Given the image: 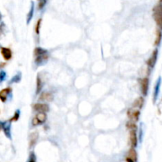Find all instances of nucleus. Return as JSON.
I'll return each mask as SVG.
<instances>
[{"label": "nucleus", "mask_w": 162, "mask_h": 162, "mask_svg": "<svg viewBox=\"0 0 162 162\" xmlns=\"http://www.w3.org/2000/svg\"><path fill=\"white\" fill-rule=\"evenodd\" d=\"M4 30H5V24L3 22H2V23L0 24V36L3 34Z\"/></svg>", "instance_id": "obj_26"}, {"label": "nucleus", "mask_w": 162, "mask_h": 162, "mask_svg": "<svg viewBox=\"0 0 162 162\" xmlns=\"http://www.w3.org/2000/svg\"><path fill=\"white\" fill-rule=\"evenodd\" d=\"M33 110L37 112H42V113H47L49 111V107L46 103H35L33 106Z\"/></svg>", "instance_id": "obj_9"}, {"label": "nucleus", "mask_w": 162, "mask_h": 162, "mask_svg": "<svg viewBox=\"0 0 162 162\" xmlns=\"http://www.w3.org/2000/svg\"><path fill=\"white\" fill-rule=\"evenodd\" d=\"M129 142H130L131 147L136 148L138 146V138L137 135V130H129Z\"/></svg>", "instance_id": "obj_11"}, {"label": "nucleus", "mask_w": 162, "mask_h": 162, "mask_svg": "<svg viewBox=\"0 0 162 162\" xmlns=\"http://www.w3.org/2000/svg\"><path fill=\"white\" fill-rule=\"evenodd\" d=\"M19 117H20V110H17V111L14 112V116L10 119V121H11V122H13V121H18Z\"/></svg>", "instance_id": "obj_23"}, {"label": "nucleus", "mask_w": 162, "mask_h": 162, "mask_svg": "<svg viewBox=\"0 0 162 162\" xmlns=\"http://www.w3.org/2000/svg\"><path fill=\"white\" fill-rule=\"evenodd\" d=\"M38 1V9L42 10L46 4V0H37Z\"/></svg>", "instance_id": "obj_25"}, {"label": "nucleus", "mask_w": 162, "mask_h": 162, "mask_svg": "<svg viewBox=\"0 0 162 162\" xmlns=\"http://www.w3.org/2000/svg\"><path fill=\"white\" fill-rule=\"evenodd\" d=\"M161 38H162V30L157 29V37H156L155 41V45L158 46L160 45V42H161Z\"/></svg>", "instance_id": "obj_21"}, {"label": "nucleus", "mask_w": 162, "mask_h": 162, "mask_svg": "<svg viewBox=\"0 0 162 162\" xmlns=\"http://www.w3.org/2000/svg\"><path fill=\"white\" fill-rule=\"evenodd\" d=\"M0 48H1V46H0Z\"/></svg>", "instance_id": "obj_33"}, {"label": "nucleus", "mask_w": 162, "mask_h": 162, "mask_svg": "<svg viewBox=\"0 0 162 162\" xmlns=\"http://www.w3.org/2000/svg\"><path fill=\"white\" fill-rule=\"evenodd\" d=\"M145 100L143 97H138V99H136L135 101L134 102V104H133V108H138V109H141L142 108L143 105H144Z\"/></svg>", "instance_id": "obj_16"}, {"label": "nucleus", "mask_w": 162, "mask_h": 162, "mask_svg": "<svg viewBox=\"0 0 162 162\" xmlns=\"http://www.w3.org/2000/svg\"><path fill=\"white\" fill-rule=\"evenodd\" d=\"M6 77H7V72L3 70L0 71V83L3 82L6 79Z\"/></svg>", "instance_id": "obj_24"}, {"label": "nucleus", "mask_w": 162, "mask_h": 162, "mask_svg": "<svg viewBox=\"0 0 162 162\" xmlns=\"http://www.w3.org/2000/svg\"><path fill=\"white\" fill-rule=\"evenodd\" d=\"M33 13H34V2H31L30 10V12H29L28 15H27V24H29L30 22L32 20V18H33Z\"/></svg>", "instance_id": "obj_19"}, {"label": "nucleus", "mask_w": 162, "mask_h": 162, "mask_svg": "<svg viewBox=\"0 0 162 162\" xmlns=\"http://www.w3.org/2000/svg\"><path fill=\"white\" fill-rule=\"evenodd\" d=\"M153 19L155 21L156 24L158 29L162 30V5L158 2L153 10Z\"/></svg>", "instance_id": "obj_2"}, {"label": "nucleus", "mask_w": 162, "mask_h": 162, "mask_svg": "<svg viewBox=\"0 0 162 162\" xmlns=\"http://www.w3.org/2000/svg\"><path fill=\"white\" fill-rule=\"evenodd\" d=\"M42 18H39V19L37 20V23H36L35 32L37 35L40 33V29H41V26H42Z\"/></svg>", "instance_id": "obj_22"}, {"label": "nucleus", "mask_w": 162, "mask_h": 162, "mask_svg": "<svg viewBox=\"0 0 162 162\" xmlns=\"http://www.w3.org/2000/svg\"><path fill=\"white\" fill-rule=\"evenodd\" d=\"M12 95V88L8 87L0 91V100L2 103H6L7 100L11 98Z\"/></svg>", "instance_id": "obj_5"}, {"label": "nucleus", "mask_w": 162, "mask_h": 162, "mask_svg": "<svg viewBox=\"0 0 162 162\" xmlns=\"http://www.w3.org/2000/svg\"><path fill=\"white\" fill-rule=\"evenodd\" d=\"M22 79V73L21 72H18L17 74L11 78V79L10 80L9 84H12V83H19L20 81Z\"/></svg>", "instance_id": "obj_18"}, {"label": "nucleus", "mask_w": 162, "mask_h": 162, "mask_svg": "<svg viewBox=\"0 0 162 162\" xmlns=\"http://www.w3.org/2000/svg\"><path fill=\"white\" fill-rule=\"evenodd\" d=\"M53 95L51 92H43L39 97V100L45 101V102H51L53 100Z\"/></svg>", "instance_id": "obj_13"}, {"label": "nucleus", "mask_w": 162, "mask_h": 162, "mask_svg": "<svg viewBox=\"0 0 162 162\" xmlns=\"http://www.w3.org/2000/svg\"><path fill=\"white\" fill-rule=\"evenodd\" d=\"M2 14H1V12H0V22L2 21Z\"/></svg>", "instance_id": "obj_32"}, {"label": "nucleus", "mask_w": 162, "mask_h": 162, "mask_svg": "<svg viewBox=\"0 0 162 162\" xmlns=\"http://www.w3.org/2000/svg\"><path fill=\"white\" fill-rule=\"evenodd\" d=\"M157 56H158V49L157 48H155L154 50L153 51L151 56L149 57V58L147 61L146 64L147 66L149 67L150 69H153L155 66L156 63H157Z\"/></svg>", "instance_id": "obj_7"}, {"label": "nucleus", "mask_w": 162, "mask_h": 162, "mask_svg": "<svg viewBox=\"0 0 162 162\" xmlns=\"http://www.w3.org/2000/svg\"><path fill=\"white\" fill-rule=\"evenodd\" d=\"M142 134H143L142 128L141 127V129H140V136H139V139H140V142H142Z\"/></svg>", "instance_id": "obj_28"}, {"label": "nucleus", "mask_w": 162, "mask_h": 162, "mask_svg": "<svg viewBox=\"0 0 162 162\" xmlns=\"http://www.w3.org/2000/svg\"><path fill=\"white\" fill-rule=\"evenodd\" d=\"M126 157L129 158V159H131V160L137 162V160H138V153H137V151L135 150V148L131 147V148L129 149Z\"/></svg>", "instance_id": "obj_15"}, {"label": "nucleus", "mask_w": 162, "mask_h": 162, "mask_svg": "<svg viewBox=\"0 0 162 162\" xmlns=\"http://www.w3.org/2000/svg\"><path fill=\"white\" fill-rule=\"evenodd\" d=\"M126 126L129 130H138V126L136 125V123L133 121H128Z\"/></svg>", "instance_id": "obj_20"}, {"label": "nucleus", "mask_w": 162, "mask_h": 162, "mask_svg": "<svg viewBox=\"0 0 162 162\" xmlns=\"http://www.w3.org/2000/svg\"><path fill=\"white\" fill-rule=\"evenodd\" d=\"M28 162H36V157L35 155H34V153H32L30 156V160H29Z\"/></svg>", "instance_id": "obj_27"}, {"label": "nucleus", "mask_w": 162, "mask_h": 162, "mask_svg": "<svg viewBox=\"0 0 162 162\" xmlns=\"http://www.w3.org/2000/svg\"><path fill=\"white\" fill-rule=\"evenodd\" d=\"M34 57H35V64L37 66H42L48 61L49 58V53L48 50L41 47H37L34 49Z\"/></svg>", "instance_id": "obj_1"}, {"label": "nucleus", "mask_w": 162, "mask_h": 162, "mask_svg": "<svg viewBox=\"0 0 162 162\" xmlns=\"http://www.w3.org/2000/svg\"><path fill=\"white\" fill-rule=\"evenodd\" d=\"M139 83L141 85V92L142 94L144 96H146L149 91V79L148 77H144L142 79H139Z\"/></svg>", "instance_id": "obj_6"}, {"label": "nucleus", "mask_w": 162, "mask_h": 162, "mask_svg": "<svg viewBox=\"0 0 162 162\" xmlns=\"http://www.w3.org/2000/svg\"><path fill=\"white\" fill-rule=\"evenodd\" d=\"M11 123L12 122H11L10 120L2 122V129H3L4 134L10 140L12 139V136H11Z\"/></svg>", "instance_id": "obj_8"}, {"label": "nucleus", "mask_w": 162, "mask_h": 162, "mask_svg": "<svg viewBox=\"0 0 162 162\" xmlns=\"http://www.w3.org/2000/svg\"><path fill=\"white\" fill-rule=\"evenodd\" d=\"M2 129V122H0V130Z\"/></svg>", "instance_id": "obj_31"}, {"label": "nucleus", "mask_w": 162, "mask_h": 162, "mask_svg": "<svg viewBox=\"0 0 162 162\" xmlns=\"http://www.w3.org/2000/svg\"><path fill=\"white\" fill-rule=\"evenodd\" d=\"M140 114V111L138 109H135V108L131 107L127 111V116L129 118V120L133 121L134 123L138 121Z\"/></svg>", "instance_id": "obj_4"}, {"label": "nucleus", "mask_w": 162, "mask_h": 162, "mask_svg": "<svg viewBox=\"0 0 162 162\" xmlns=\"http://www.w3.org/2000/svg\"><path fill=\"white\" fill-rule=\"evenodd\" d=\"M38 139V134L37 132H33L30 136V147H33L37 143Z\"/></svg>", "instance_id": "obj_17"}, {"label": "nucleus", "mask_w": 162, "mask_h": 162, "mask_svg": "<svg viewBox=\"0 0 162 162\" xmlns=\"http://www.w3.org/2000/svg\"><path fill=\"white\" fill-rule=\"evenodd\" d=\"M47 120V114L46 113H42V112H37L34 118L32 120V125L33 126L38 125H42Z\"/></svg>", "instance_id": "obj_3"}, {"label": "nucleus", "mask_w": 162, "mask_h": 162, "mask_svg": "<svg viewBox=\"0 0 162 162\" xmlns=\"http://www.w3.org/2000/svg\"><path fill=\"white\" fill-rule=\"evenodd\" d=\"M6 66V63H0V69H2Z\"/></svg>", "instance_id": "obj_29"}, {"label": "nucleus", "mask_w": 162, "mask_h": 162, "mask_svg": "<svg viewBox=\"0 0 162 162\" xmlns=\"http://www.w3.org/2000/svg\"><path fill=\"white\" fill-rule=\"evenodd\" d=\"M126 162H135L134 160H131V159H129V158H128V157L126 158Z\"/></svg>", "instance_id": "obj_30"}, {"label": "nucleus", "mask_w": 162, "mask_h": 162, "mask_svg": "<svg viewBox=\"0 0 162 162\" xmlns=\"http://www.w3.org/2000/svg\"><path fill=\"white\" fill-rule=\"evenodd\" d=\"M0 50H1V54L5 61H10L12 58V51L10 48L1 47Z\"/></svg>", "instance_id": "obj_12"}, {"label": "nucleus", "mask_w": 162, "mask_h": 162, "mask_svg": "<svg viewBox=\"0 0 162 162\" xmlns=\"http://www.w3.org/2000/svg\"><path fill=\"white\" fill-rule=\"evenodd\" d=\"M43 85H44L43 81H42L40 76L38 75L37 77V79H36V94L38 95L41 93V92H42V88H43Z\"/></svg>", "instance_id": "obj_14"}, {"label": "nucleus", "mask_w": 162, "mask_h": 162, "mask_svg": "<svg viewBox=\"0 0 162 162\" xmlns=\"http://www.w3.org/2000/svg\"><path fill=\"white\" fill-rule=\"evenodd\" d=\"M160 86H161V77H158L157 80L156 82L155 88H154V92H153V103H155L157 100L158 95L160 93Z\"/></svg>", "instance_id": "obj_10"}]
</instances>
